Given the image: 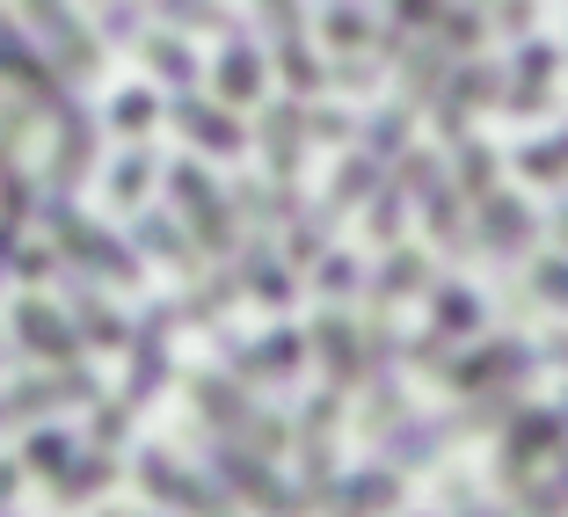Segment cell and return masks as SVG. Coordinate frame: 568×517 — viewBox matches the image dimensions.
<instances>
[{"label": "cell", "instance_id": "6da1fadb", "mask_svg": "<svg viewBox=\"0 0 568 517\" xmlns=\"http://www.w3.org/2000/svg\"><path fill=\"white\" fill-rule=\"evenodd\" d=\"M183 394H190V408H197V416L212 423L219 437H234V445L263 452V459H284V452H292V423H277L270 408H255L248 379H234L226 365L190 372V379H183Z\"/></svg>", "mask_w": 568, "mask_h": 517}, {"label": "cell", "instance_id": "7a4b0ae2", "mask_svg": "<svg viewBox=\"0 0 568 517\" xmlns=\"http://www.w3.org/2000/svg\"><path fill=\"white\" fill-rule=\"evenodd\" d=\"M37 219H44V234L67 249L73 270H88V277H110V284H146V255H139L132 241H118L110 226H95V219H88L81 204L67 197V190H44Z\"/></svg>", "mask_w": 568, "mask_h": 517}, {"label": "cell", "instance_id": "3957f363", "mask_svg": "<svg viewBox=\"0 0 568 517\" xmlns=\"http://www.w3.org/2000/svg\"><path fill=\"white\" fill-rule=\"evenodd\" d=\"M204 467H212V481L226 488L241 510H255V517H314L321 510L300 481L277 474V459H263V452L234 445V437H219V430H212V445H204Z\"/></svg>", "mask_w": 568, "mask_h": 517}, {"label": "cell", "instance_id": "277c9868", "mask_svg": "<svg viewBox=\"0 0 568 517\" xmlns=\"http://www.w3.org/2000/svg\"><path fill=\"white\" fill-rule=\"evenodd\" d=\"M168 197H175V212H183L190 241H197L204 255H226L241 241V212H234V190H219L212 175H204L197 161H168Z\"/></svg>", "mask_w": 568, "mask_h": 517}, {"label": "cell", "instance_id": "5b68a950", "mask_svg": "<svg viewBox=\"0 0 568 517\" xmlns=\"http://www.w3.org/2000/svg\"><path fill=\"white\" fill-rule=\"evenodd\" d=\"M561 445H568V408H561V401H554V408L525 401L518 416L503 423V445H496V488H510V496H518V488L532 481V474L547 467Z\"/></svg>", "mask_w": 568, "mask_h": 517}, {"label": "cell", "instance_id": "8992f818", "mask_svg": "<svg viewBox=\"0 0 568 517\" xmlns=\"http://www.w3.org/2000/svg\"><path fill=\"white\" fill-rule=\"evenodd\" d=\"M175 328H183V306H146V314L132 321V343H124V357H132V372H124V408H153V394L168 386V372H175Z\"/></svg>", "mask_w": 568, "mask_h": 517}, {"label": "cell", "instance_id": "52a82bcc", "mask_svg": "<svg viewBox=\"0 0 568 517\" xmlns=\"http://www.w3.org/2000/svg\"><path fill=\"white\" fill-rule=\"evenodd\" d=\"M139 488H146L161 510H183V517H241V503L212 481V467H183V459H168V445H146L139 452Z\"/></svg>", "mask_w": 568, "mask_h": 517}, {"label": "cell", "instance_id": "ba28073f", "mask_svg": "<svg viewBox=\"0 0 568 517\" xmlns=\"http://www.w3.org/2000/svg\"><path fill=\"white\" fill-rule=\"evenodd\" d=\"M539 365V351L525 335H474L459 343V357L445 365V386L452 394H488V386H525Z\"/></svg>", "mask_w": 568, "mask_h": 517}, {"label": "cell", "instance_id": "9c48e42d", "mask_svg": "<svg viewBox=\"0 0 568 517\" xmlns=\"http://www.w3.org/2000/svg\"><path fill=\"white\" fill-rule=\"evenodd\" d=\"M219 357H226V372L234 379H248V386H284L292 372L314 357V343H306V328H263L255 343H226V328H219Z\"/></svg>", "mask_w": 568, "mask_h": 517}, {"label": "cell", "instance_id": "30bf717a", "mask_svg": "<svg viewBox=\"0 0 568 517\" xmlns=\"http://www.w3.org/2000/svg\"><path fill=\"white\" fill-rule=\"evenodd\" d=\"M22 16H30L37 44H44L51 59L73 73V81H95V73H102V44H95V30L73 16L67 0H22Z\"/></svg>", "mask_w": 568, "mask_h": 517}, {"label": "cell", "instance_id": "8fae6325", "mask_svg": "<svg viewBox=\"0 0 568 517\" xmlns=\"http://www.w3.org/2000/svg\"><path fill=\"white\" fill-rule=\"evenodd\" d=\"M168 124H175L197 153H219V161L248 153V132H241L234 102H204L197 88H175V95H168Z\"/></svg>", "mask_w": 568, "mask_h": 517}, {"label": "cell", "instance_id": "7c38bea8", "mask_svg": "<svg viewBox=\"0 0 568 517\" xmlns=\"http://www.w3.org/2000/svg\"><path fill=\"white\" fill-rule=\"evenodd\" d=\"M16 343L37 357V365H81V328H73L67 306H51L44 292L16 306Z\"/></svg>", "mask_w": 568, "mask_h": 517}, {"label": "cell", "instance_id": "4fadbf2b", "mask_svg": "<svg viewBox=\"0 0 568 517\" xmlns=\"http://www.w3.org/2000/svg\"><path fill=\"white\" fill-rule=\"evenodd\" d=\"M488 102H503V73L488 59H467V67H452L445 88H437V139H459L474 118H481Z\"/></svg>", "mask_w": 568, "mask_h": 517}, {"label": "cell", "instance_id": "5bb4252c", "mask_svg": "<svg viewBox=\"0 0 568 517\" xmlns=\"http://www.w3.org/2000/svg\"><path fill=\"white\" fill-rule=\"evenodd\" d=\"M321 510L328 517H394L402 510V467H357V474H335L321 488Z\"/></svg>", "mask_w": 568, "mask_h": 517}, {"label": "cell", "instance_id": "9a60e30c", "mask_svg": "<svg viewBox=\"0 0 568 517\" xmlns=\"http://www.w3.org/2000/svg\"><path fill=\"white\" fill-rule=\"evenodd\" d=\"M59 292H67V314H73V328H81L88 351H124V343H132V321L110 306V292H102L88 270H67Z\"/></svg>", "mask_w": 568, "mask_h": 517}, {"label": "cell", "instance_id": "2e32d148", "mask_svg": "<svg viewBox=\"0 0 568 517\" xmlns=\"http://www.w3.org/2000/svg\"><path fill=\"white\" fill-rule=\"evenodd\" d=\"M255 8H263V22H270V51H277L292 95H314V88H321V59H314V44H306L300 0H255Z\"/></svg>", "mask_w": 568, "mask_h": 517}, {"label": "cell", "instance_id": "e0dca14e", "mask_svg": "<svg viewBox=\"0 0 568 517\" xmlns=\"http://www.w3.org/2000/svg\"><path fill=\"white\" fill-rule=\"evenodd\" d=\"M554 73H561V51L547 44V37H525L518 44V67H510V81H503V118H539L554 102Z\"/></svg>", "mask_w": 568, "mask_h": 517}, {"label": "cell", "instance_id": "ac0fdd59", "mask_svg": "<svg viewBox=\"0 0 568 517\" xmlns=\"http://www.w3.org/2000/svg\"><path fill=\"white\" fill-rule=\"evenodd\" d=\"M306 343H314V357H321V372H328V386H343V394H351L357 372H365V328H357V321L328 300V306L314 314V328H306Z\"/></svg>", "mask_w": 568, "mask_h": 517}, {"label": "cell", "instance_id": "d6986e66", "mask_svg": "<svg viewBox=\"0 0 568 517\" xmlns=\"http://www.w3.org/2000/svg\"><path fill=\"white\" fill-rule=\"evenodd\" d=\"M474 234H481V249L496 255V263H518L525 249H532V234H539V212L525 197H510V190H488L481 204H474Z\"/></svg>", "mask_w": 568, "mask_h": 517}, {"label": "cell", "instance_id": "ffe728a7", "mask_svg": "<svg viewBox=\"0 0 568 517\" xmlns=\"http://www.w3.org/2000/svg\"><path fill=\"white\" fill-rule=\"evenodd\" d=\"M255 146H263V168L270 183H300L306 168V102H263V132H255Z\"/></svg>", "mask_w": 568, "mask_h": 517}, {"label": "cell", "instance_id": "44dd1931", "mask_svg": "<svg viewBox=\"0 0 568 517\" xmlns=\"http://www.w3.org/2000/svg\"><path fill=\"white\" fill-rule=\"evenodd\" d=\"M51 161H44V190H81L95 175V118L88 110H67V118H51Z\"/></svg>", "mask_w": 568, "mask_h": 517}, {"label": "cell", "instance_id": "7402d4cb", "mask_svg": "<svg viewBox=\"0 0 568 517\" xmlns=\"http://www.w3.org/2000/svg\"><path fill=\"white\" fill-rule=\"evenodd\" d=\"M430 284H437L430 277V255L394 241V249L379 255V270L365 277V292H372V306H402V300H430Z\"/></svg>", "mask_w": 568, "mask_h": 517}, {"label": "cell", "instance_id": "603a6c76", "mask_svg": "<svg viewBox=\"0 0 568 517\" xmlns=\"http://www.w3.org/2000/svg\"><path fill=\"white\" fill-rule=\"evenodd\" d=\"M132 249L153 255V263L190 270V277L204 270V249L190 241V226H175V212H146V204H139V212H132Z\"/></svg>", "mask_w": 568, "mask_h": 517}, {"label": "cell", "instance_id": "cb8c5ba5", "mask_svg": "<svg viewBox=\"0 0 568 517\" xmlns=\"http://www.w3.org/2000/svg\"><path fill=\"white\" fill-rule=\"evenodd\" d=\"M110 481H118V452H110V445H81V452H73V467L51 481V496H59V510H88Z\"/></svg>", "mask_w": 568, "mask_h": 517}, {"label": "cell", "instance_id": "d4e9b609", "mask_svg": "<svg viewBox=\"0 0 568 517\" xmlns=\"http://www.w3.org/2000/svg\"><path fill=\"white\" fill-rule=\"evenodd\" d=\"M445 437H452V416H402L394 430L379 437V445H386V467H402V474L408 467H430Z\"/></svg>", "mask_w": 568, "mask_h": 517}, {"label": "cell", "instance_id": "484cf974", "mask_svg": "<svg viewBox=\"0 0 568 517\" xmlns=\"http://www.w3.org/2000/svg\"><path fill=\"white\" fill-rule=\"evenodd\" d=\"M212 88H219V102H263V51L248 37H226V51H219V67H212Z\"/></svg>", "mask_w": 568, "mask_h": 517}, {"label": "cell", "instance_id": "4316f807", "mask_svg": "<svg viewBox=\"0 0 568 517\" xmlns=\"http://www.w3.org/2000/svg\"><path fill=\"white\" fill-rule=\"evenodd\" d=\"M481 321H488L481 292H467V284H430V328H437V335H452V343H474V335H481Z\"/></svg>", "mask_w": 568, "mask_h": 517}, {"label": "cell", "instance_id": "83f0119b", "mask_svg": "<svg viewBox=\"0 0 568 517\" xmlns=\"http://www.w3.org/2000/svg\"><path fill=\"white\" fill-rule=\"evenodd\" d=\"M241 284H248L263 306H292V300H300V263H292V255H277V249H248Z\"/></svg>", "mask_w": 568, "mask_h": 517}, {"label": "cell", "instance_id": "f1b7e54d", "mask_svg": "<svg viewBox=\"0 0 568 517\" xmlns=\"http://www.w3.org/2000/svg\"><path fill=\"white\" fill-rule=\"evenodd\" d=\"M30 212H37L30 175H22V168H8V175H0V277L16 270V249H22V226H30Z\"/></svg>", "mask_w": 568, "mask_h": 517}, {"label": "cell", "instance_id": "f546056e", "mask_svg": "<svg viewBox=\"0 0 568 517\" xmlns=\"http://www.w3.org/2000/svg\"><path fill=\"white\" fill-rule=\"evenodd\" d=\"M525 408V386H488V394H467V408H452V437H488Z\"/></svg>", "mask_w": 568, "mask_h": 517}, {"label": "cell", "instance_id": "4dcf8cb0", "mask_svg": "<svg viewBox=\"0 0 568 517\" xmlns=\"http://www.w3.org/2000/svg\"><path fill=\"white\" fill-rule=\"evenodd\" d=\"M102 183H110V204H118V212H139V204H146V190L161 183V161H153V153L132 139V146L110 161V175H102Z\"/></svg>", "mask_w": 568, "mask_h": 517}, {"label": "cell", "instance_id": "1f68e13d", "mask_svg": "<svg viewBox=\"0 0 568 517\" xmlns=\"http://www.w3.org/2000/svg\"><path fill=\"white\" fill-rule=\"evenodd\" d=\"M386 183V161L379 153H343V161H335V175H328V212H351V204H365L372 190Z\"/></svg>", "mask_w": 568, "mask_h": 517}, {"label": "cell", "instance_id": "d6a6232c", "mask_svg": "<svg viewBox=\"0 0 568 517\" xmlns=\"http://www.w3.org/2000/svg\"><path fill=\"white\" fill-rule=\"evenodd\" d=\"M241 292H248V284H241V270H197V292L183 300V321L219 328V321H226V306H234Z\"/></svg>", "mask_w": 568, "mask_h": 517}, {"label": "cell", "instance_id": "836d02e7", "mask_svg": "<svg viewBox=\"0 0 568 517\" xmlns=\"http://www.w3.org/2000/svg\"><path fill=\"white\" fill-rule=\"evenodd\" d=\"M445 67H452V51L437 44V37H430V44H402V102H408V110L445 88Z\"/></svg>", "mask_w": 568, "mask_h": 517}, {"label": "cell", "instance_id": "e575fe53", "mask_svg": "<svg viewBox=\"0 0 568 517\" xmlns=\"http://www.w3.org/2000/svg\"><path fill=\"white\" fill-rule=\"evenodd\" d=\"M73 437L51 430V423H30V437H22V474H44V481H59V474L73 467Z\"/></svg>", "mask_w": 568, "mask_h": 517}, {"label": "cell", "instance_id": "d590c367", "mask_svg": "<svg viewBox=\"0 0 568 517\" xmlns=\"http://www.w3.org/2000/svg\"><path fill=\"white\" fill-rule=\"evenodd\" d=\"M510 517H568V445L554 452V474H539V481L518 488V510Z\"/></svg>", "mask_w": 568, "mask_h": 517}, {"label": "cell", "instance_id": "8d00e7d4", "mask_svg": "<svg viewBox=\"0 0 568 517\" xmlns=\"http://www.w3.org/2000/svg\"><path fill=\"white\" fill-rule=\"evenodd\" d=\"M496 168H503L496 146H481V139H459V161H452V183H459V197L481 204L488 190H496Z\"/></svg>", "mask_w": 568, "mask_h": 517}, {"label": "cell", "instance_id": "74e56055", "mask_svg": "<svg viewBox=\"0 0 568 517\" xmlns=\"http://www.w3.org/2000/svg\"><path fill=\"white\" fill-rule=\"evenodd\" d=\"M161 110H168V102L153 95V88H118V95H110V132H118V139H146Z\"/></svg>", "mask_w": 568, "mask_h": 517}, {"label": "cell", "instance_id": "f35d334b", "mask_svg": "<svg viewBox=\"0 0 568 517\" xmlns=\"http://www.w3.org/2000/svg\"><path fill=\"white\" fill-rule=\"evenodd\" d=\"M365 204H372V219H365V226H372V241H379V249H394V241H402V219H408V190H402V175L386 168V183L372 190Z\"/></svg>", "mask_w": 568, "mask_h": 517}, {"label": "cell", "instance_id": "ab89813d", "mask_svg": "<svg viewBox=\"0 0 568 517\" xmlns=\"http://www.w3.org/2000/svg\"><path fill=\"white\" fill-rule=\"evenodd\" d=\"M284 255H292L300 270H314L321 255H328V204H306V212L284 226Z\"/></svg>", "mask_w": 568, "mask_h": 517}, {"label": "cell", "instance_id": "60d3db41", "mask_svg": "<svg viewBox=\"0 0 568 517\" xmlns=\"http://www.w3.org/2000/svg\"><path fill=\"white\" fill-rule=\"evenodd\" d=\"M314 292H321V300H335V306H343L351 292H365V263H357L351 249H328V255L314 263Z\"/></svg>", "mask_w": 568, "mask_h": 517}, {"label": "cell", "instance_id": "b9f144b4", "mask_svg": "<svg viewBox=\"0 0 568 517\" xmlns=\"http://www.w3.org/2000/svg\"><path fill=\"white\" fill-rule=\"evenodd\" d=\"M139 51H146V67L161 73L168 88H190V81H197V59H190L183 37H139Z\"/></svg>", "mask_w": 568, "mask_h": 517}, {"label": "cell", "instance_id": "7bdbcfd3", "mask_svg": "<svg viewBox=\"0 0 568 517\" xmlns=\"http://www.w3.org/2000/svg\"><path fill=\"white\" fill-rule=\"evenodd\" d=\"M321 37H328L335 51H365V44H379V37H372V16L357 8V0H335L328 16H321Z\"/></svg>", "mask_w": 568, "mask_h": 517}, {"label": "cell", "instance_id": "ee69618b", "mask_svg": "<svg viewBox=\"0 0 568 517\" xmlns=\"http://www.w3.org/2000/svg\"><path fill=\"white\" fill-rule=\"evenodd\" d=\"M408 124H416V110H408V102H386L379 118L365 124V153H379V161H394V153L408 146Z\"/></svg>", "mask_w": 568, "mask_h": 517}, {"label": "cell", "instance_id": "f6af8a7d", "mask_svg": "<svg viewBox=\"0 0 568 517\" xmlns=\"http://www.w3.org/2000/svg\"><path fill=\"white\" fill-rule=\"evenodd\" d=\"M437 44H445L452 59H467V51L488 44V22L474 16V8H445V16H437Z\"/></svg>", "mask_w": 568, "mask_h": 517}, {"label": "cell", "instance_id": "bcb514c9", "mask_svg": "<svg viewBox=\"0 0 568 517\" xmlns=\"http://www.w3.org/2000/svg\"><path fill=\"white\" fill-rule=\"evenodd\" d=\"M67 249H59V241H51V249H16V277L22 284H59V277H67Z\"/></svg>", "mask_w": 568, "mask_h": 517}, {"label": "cell", "instance_id": "7dc6e473", "mask_svg": "<svg viewBox=\"0 0 568 517\" xmlns=\"http://www.w3.org/2000/svg\"><path fill=\"white\" fill-rule=\"evenodd\" d=\"M532 300L568 306V255H539L532 263Z\"/></svg>", "mask_w": 568, "mask_h": 517}, {"label": "cell", "instance_id": "c3c4849f", "mask_svg": "<svg viewBox=\"0 0 568 517\" xmlns=\"http://www.w3.org/2000/svg\"><path fill=\"white\" fill-rule=\"evenodd\" d=\"M168 22H183V30H226V16H219L212 0H153Z\"/></svg>", "mask_w": 568, "mask_h": 517}, {"label": "cell", "instance_id": "681fc988", "mask_svg": "<svg viewBox=\"0 0 568 517\" xmlns=\"http://www.w3.org/2000/svg\"><path fill=\"white\" fill-rule=\"evenodd\" d=\"M124 430H132V408H102L95 401V423H88V445H110V452H124Z\"/></svg>", "mask_w": 568, "mask_h": 517}, {"label": "cell", "instance_id": "f907efd6", "mask_svg": "<svg viewBox=\"0 0 568 517\" xmlns=\"http://www.w3.org/2000/svg\"><path fill=\"white\" fill-rule=\"evenodd\" d=\"M306 139L343 146V139H357V118H351V110H314V102H306Z\"/></svg>", "mask_w": 568, "mask_h": 517}, {"label": "cell", "instance_id": "816d5d0a", "mask_svg": "<svg viewBox=\"0 0 568 517\" xmlns=\"http://www.w3.org/2000/svg\"><path fill=\"white\" fill-rule=\"evenodd\" d=\"M386 8L402 30H437V16H445V0H386Z\"/></svg>", "mask_w": 568, "mask_h": 517}, {"label": "cell", "instance_id": "f5cc1de1", "mask_svg": "<svg viewBox=\"0 0 568 517\" xmlns=\"http://www.w3.org/2000/svg\"><path fill=\"white\" fill-rule=\"evenodd\" d=\"M102 37H118V44H139V16L124 0H102Z\"/></svg>", "mask_w": 568, "mask_h": 517}, {"label": "cell", "instance_id": "db71d44e", "mask_svg": "<svg viewBox=\"0 0 568 517\" xmlns=\"http://www.w3.org/2000/svg\"><path fill=\"white\" fill-rule=\"evenodd\" d=\"M539 0H503V30H532Z\"/></svg>", "mask_w": 568, "mask_h": 517}, {"label": "cell", "instance_id": "11a10c76", "mask_svg": "<svg viewBox=\"0 0 568 517\" xmlns=\"http://www.w3.org/2000/svg\"><path fill=\"white\" fill-rule=\"evenodd\" d=\"M16 481H22V459H0V510H8V496H16Z\"/></svg>", "mask_w": 568, "mask_h": 517}, {"label": "cell", "instance_id": "9f6ffc18", "mask_svg": "<svg viewBox=\"0 0 568 517\" xmlns=\"http://www.w3.org/2000/svg\"><path fill=\"white\" fill-rule=\"evenodd\" d=\"M539 357H554V365H568V335H554V343H547Z\"/></svg>", "mask_w": 568, "mask_h": 517}, {"label": "cell", "instance_id": "6f0895ef", "mask_svg": "<svg viewBox=\"0 0 568 517\" xmlns=\"http://www.w3.org/2000/svg\"><path fill=\"white\" fill-rule=\"evenodd\" d=\"M554 241H561V249H568V204H561V212H554Z\"/></svg>", "mask_w": 568, "mask_h": 517}, {"label": "cell", "instance_id": "680465c9", "mask_svg": "<svg viewBox=\"0 0 568 517\" xmlns=\"http://www.w3.org/2000/svg\"><path fill=\"white\" fill-rule=\"evenodd\" d=\"M102 517H146V510H102Z\"/></svg>", "mask_w": 568, "mask_h": 517}]
</instances>
